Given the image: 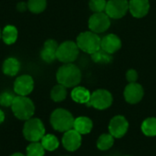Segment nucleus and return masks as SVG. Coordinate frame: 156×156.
<instances>
[{
  "label": "nucleus",
  "mask_w": 156,
  "mask_h": 156,
  "mask_svg": "<svg viewBox=\"0 0 156 156\" xmlns=\"http://www.w3.org/2000/svg\"><path fill=\"white\" fill-rule=\"evenodd\" d=\"M2 38V30L0 29V39Z\"/></svg>",
  "instance_id": "72a5a7b5"
},
{
  "label": "nucleus",
  "mask_w": 156,
  "mask_h": 156,
  "mask_svg": "<svg viewBox=\"0 0 156 156\" xmlns=\"http://www.w3.org/2000/svg\"><path fill=\"white\" fill-rule=\"evenodd\" d=\"M90 95L91 93L90 92V90L81 86L74 87L70 93L71 99L75 102L80 104H87V105L90 100Z\"/></svg>",
  "instance_id": "6ab92c4d"
},
{
  "label": "nucleus",
  "mask_w": 156,
  "mask_h": 156,
  "mask_svg": "<svg viewBox=\"0 0 156 156\" xmlns=\"http://www.w3.org/2000/svg\"><path fill=\"white\" fill-rule=\"evenodd\" d=\"M129 11L128 0H109L107 1L105 13L110 18L119 19L123 17Z\"/></svg>",
  "instance_id": "6e6552de"
},
{
  "label": "nucleus",
  "mask_w": 156,
  "mask_h": 156,
  "mask_svg": "<svg viewBox=\"0 0 156 156\" xmlns=\"http://www.w3.org/2000/svg\"><path fill=\"white\" fill-rule=\"evenodd\" d=\"M112 101L113 98L109 90L104 89H99L91 93L88 106H91L97 110L102 111L110 108L112 104Z\"/></svg>",
  "instance_id": "0eeeda50"
},
{
  "label": "nucleus",
  "mask_w": 156,
  "mask_h": 156,
  "mask_svg": "<svg viewBox=\"0 0 156 156\" xmlns=\"http://www.w3.org/2000/svg\"><path fill=\"white\" fill-rule=\"evenodd\" d=\"M122 48V40L115 34H108L101 38V48L109 54H114Z\"/></svg>",
  "instance_id": "4468645a"
},
{
  "label": "nucleus",
  "mask_w": 156,
  "mask_h": 156,
  "mask_svg": "<svg viewBox=\"0 0 156 156\" xmlns=\"http://www.w3.org/2000/svg\"><path fill=\"white\" fill-rule=\"evenodd\" d=\"M89 28L90 31L99 34L103 33L109 29L111 26V18L104 12L101 13H94L89 18Z\"/></svg>",
  "instance_id": "1a4fd4ad"
},
{
  "label": "nucleus",
  "mask_w": 156,
  "mask_h": 156,
  "mask_svg": "<svg viewBox=\"0 0 156 156\" xmlns=\"http://www.w3.org/2000/svg\"><path fill=\"white\" fill-rule=\"evenodd\" d=\"M46 134V129L42 121L38 118H30L25 122L23 126V135L30 143L40 142Z\"/></svg>",
  "instance_id": "20e7f679"
},
{
  "label": "nucleus",
  "mask_w": 156,
  "mask_h": 156,
  "mask_svg": "<svg viewBox=\"0 0 156 156\" xmlns=\"http://www.w3.org/2000/svg\"><path fill=\"white\" fill-rule=\"evenodd\" d=\"M142 132L145 136L154 137L156 136V118L150 117L145 119L142 123Z\"/></svg>",
  "instance_id": "4be33fe9"
},
{
  "label": "nucleus",
  "mask_w": 156,
  "mask_h": 156,
  "mask_svg": "<svg viewBox=\"0 0 156 156\" xmlns=\"http://www.w3.org/2000/svg\"><path fill=\"white\" fill-rule=\"evenodd\" d=\"M20 68H21L20 61L17 58H13V57L7 58L3 62V65H2L3 73L6 76H9V77L16 76L19 72Z\"/></svg>",
  "instance_id": "a211bd4d"
},
{
  "label": "nucleus",
  "mask_w": 156,
  "mask_h": 156,
  "mask_svg": "<svg viewBox=\"0 0 156 156\" xmlns=\"http://www.w3.org/2000/svg\"><path fill=\"white\" fill-rule=\"evenodd\" d=\"M17 36H18V31L15 26L7 25L2 30V39L6 45L14 44L17 39Z\"/></svg>",
  "instance_id": "aec40b11"
},
{
  "label": "nucleus",
  "mask_w": 156,
  "mask_h": 156,
  "mask_svg": "<svg viewBox=\"0 0 156 156\" xmlns=\"http://www.w3.org/2000/svg\"><path fill=\"white\" fill-rule=\"evenodd\" d=\"M81 142H82L81 134L79 133L74 129L65 132L62 136V141H61L63 147L69 152L77 151L80 147Z\"/></svg>",
  "instance_id": "ddd939ff"
},
{
  "label": "nucleus",
  "mask_w": 156,
  "mask_h": 156,
  "mask_svg": "<svg viewBox=\"0 0 156 156\" xmlns=\"http://www.w3.org/2000/svg\"><path fill=\"white\" fill-rule=\"evenodd\" d=\"M144 95V88L141 84L137 82L129 83L123 91L124 100L130 104H136L140 102Z\"/></svg>",
  "instance_id": "f8f14e48"
},
{
  "label": "nucleus",
  "mask_w": 156,
  "mask_h": 156,
  "mask_svg": "<svg viewBox=\"0 0 156 156\" xmlns=\"http://www.w3.org/2000/svg\"><path fill=\"white\" fill-rule=\"evenodd\" d=\"M5 119V115L4 113V112L2 110H0V124H2L4 122Z\"/></svg>",
  "instance_id": "2f4dec72"
},
{
  "label": "nucleus",
  "mask_w": 156,
  "mask_h": 156,
  "mask_svg": "<svg viewBox=\"0 0 156 156\" xmlns=\"http://www.w3.org/2000/svg\"><path fill=\"white\" fill-rule=\"evenodd\" d=\"M126 80L129 81V83L136 82L138 80V73L135 69H129L126 72Z\"/></svg>",
  "instance_id": "c756f323"
},
{
  "label": "nucleus",
  "mask_w": 156,
  "mask_h": 156,
  "mask_svg": "<svg viewBox=\"0 0 156 156\" xmlns=\"http://www.w3.org/2000/svg\"><path fill=\"white\" fill-rule=\"evenodd\" d=\"M80 48L77 43L68 40L58 45L57 50V59L64 64L72 63L79 56Z\"/></svg>",
  "instance_id": "423d86ee"
},
{
  "label": "nucleus",
  "mask_w": 156,
  "mask_h": 156,
  "mask_svg": "<svg viewBox=\"0 0 156 156\" xmlns=\"http://www.w3.org/2000/svg\"><path fill=\"white\" fill-rule=\"evenodd\" d=\"M17 10L18 11H20V12H23V11H25L26 9H27V3L26 4V3H24V2H21V3H19L18 5H17Z\"/></svg>",
  "instance_id": "7c9ffc66"
},
{
  "label": "nucleus",
  "mask_w": 156,
  "mask_h": 156,
  "mask_svg": "<svg viewBox=\"0 0 156 156\" xmlns=\"http://www.w3.org/2000/svg\"><path fill=\"white\" fill-rule=\"evenodd\" d=\"M56 78L58 84L66 88H74L78 86L81 80V71L72 63L64 64L58 69Z\"/></svg>",
  "instance_id": "f257e3e1"
},
{
  "label": "nucleus",
  "mask_w": 156,
  "mask_h": 156,
  "mask_svg": "<svg viewBox=\"0 0 156 156\" xmlns=\"http://www.w3.org/2000/svg\"><path fill=\"white\" fill-rule=\"evenodd\" d=\"M129 130V122L122 115L114 116L109 123V133L116 139L123 137Z\"/></svg>",
  "instance_id": "9d476101"
},
{
  "label": "nucleus",
  "mask_w": 156,
  "mask_h": 156,
  "mask_svg": "<svg viewBox=\"0 0 156 156\" xmlns=\"http://www.w3.org/2000/svg\"><path fill=\"white\" fill-rule=\"evenodd\" d=\"M91 58L95 63L108 64L112 60V54H109L108 52H106L103 49L100 48L98 51L91 54Z\"/></svg>",
  "instance_id": "a878e982"
},
{
  "label": "nucleus",
  "mask_w": 156,
  "mask_h": 156,
  "mask_svg": "<svg viewBox=\"0 0 156 156\" xmlns=\"http://www.w3.org/2000/svg\"><path fill=\"white\" fill-rule=\"evenodd\" d=\"M46 150L40 142L30 143L26 149V156H44Z\"/></svg>",
  "instance_id": "393cba45"
},
{
  "label": "nucleus",
  "mask_w": 156,
  "mask_h": 156,
  "mask_svg": "<svg viewBox=\"0 0 156 156\" xmlns=\"http://www.w3.org/2000/svg\"><path fill=\"white\" fill-rule=\"evenodd\" d=\"M16 93H13L9 90H5L0 93V105L3 107H11L15 98Z\"/></svg>",
  "instance_id": "cd10ccee"
},
{
  "label": "nucleus",
  "mask_w": 156,
  "mask_h": 156,
  "mask_svg": "<svg viewBox=\"0 0 156 156\" xmlns=\"http://www.w3.org/2000/svg\"><path fill=\"white\" fill-rule=\"evenodd\" d=\"M67 88L61 84H57L54 86L50 91V97L55 102H61L67 98Z\"/></svg>",
  "instance_id": "b1692460"
},
{
  "label": "nucleus",
  "mask_w": 156,
  "mask_h": 156,
  "mask_svg": "<svg viewBox=\"0 0 156 156\" xmlns=\"http://www.w3.org/2000/svg\"><path fill=\"white\" fill-rule=\"evenodd\" d=\"M150 10L149 0H130L129 11L132 16L136 18H142L145 16Z\"/></svg>",
  "instance_id": "2eb2a0df"
},
{
  "label": "nucleus",
  "mask_w": 156,
  "mask_h": 156,
  "mask_svg": "<svg viewBox=\"0 0 156 156\" xmlns=\"http://www.w3.org/2000/svg\"><path fill=\"white\" fill-rule=\"evenodd\" d=\"M44 149L48 152H54L59 146V141L54 134H45L40 141Z\"/></svg>",
  "instance_id": "412c9836"
},
{
  "label": "nucleus",
  "mask_w": 156,
  "mask_h": 156,
  "mask_svg": "<svg viewBox=\"0 0 156 156\" xmlns=\"http://www.w3.org/2000/svg\"><path fill=\"white\" fill-rule=\"evenodd\" d=\"M107 5L106 0H90L89 6L91 11L94 13H101L105 11Z\"/></svg>",
  "instance_id": "c85d7f7f"
},
{
  "label": "nucleus",
  "mask_w": 156,
  "mask_h": 156,
  "mask_svg": "<svg viewBox=\"0 0 156 156\" xmlns=\"http://www.w3.org/2000/svg\"><path fill=\"white\" fill-rule=\"evenodd\" d=\"M58 44L54 39H48L43 46L40 52V58L43 61L47 63H51L57 59V50Z\"/></svg>",
  "instance_id": "dca6fc26"
},
{
  "label": "nucleus",
  "mask_w": 156,
  "mask_h": 156,
  "mask_svg": "<svg viewBox=\"0 0 156 156\" xmlns=\"http://www.w3.org/2000/svg\"><path fill=\"white\" fill-rule=\"evenodd\" d=\"M124 156H131V155H124Z\"/></svg>",
  "instance_id": "c9c22d12"
},
{
  "label": "nucleus",
  "mask_w": 156,
  "mask_h": 156,
  "mask_svg": "<svg viewBox=\"0 0 156 156\" xmlns=\"http://www.w3.org/2000/svg\"><path fill=\"white\" fill-rule=\"evenodd\" d=\"M101 38L92 31L80 33L77 37V45L80 50L88 54H93L101 48Z\"/></svg>",
  "instance_id": "39448f33"
},
{
  "label": "nucleus",
  "mask_w": 156,
  "mask_h": 156,
  "mask_svg": "<svg viewBox=\"0 0 156 156\" xmlns=\"http://www.w3.org/2000/svg\"><path fill=\"white\" fill-rule=\"evenodd\" d=\"M47 7V0H28L27 8L34 14H39L43 12Z\"/></svg>",
  "instance_id": "bb28decb"
},
{
  "label": "nucleus",
  "mask_w": 156,
  "mask_h": 156,
  "mask_svg": "<svg viewBox=\"0 0 156 156\" xmlns=\"http://www.w3.org/2000/svg\"><path fill=\"white\" fill-rule=\"evenodd\" d=\"M62 156H69V155H62Z\"/></svg>",
  "instance_id": "f704fd0d"
},
{
  "label": "nucleus",
  "mask_w": 156,
  "mask_h": 156,
  "mask_svg": "<svg viewBox=\"0 0 156 156\" xmlns=\"http://www.w3.org/2000/svg\"><path fill=\"white\" fill-rule=\"evenodd\" d=\"M11 110L13 114L20 121H27L35 113V104L27 96H16Z\"/></svg>",
  "instance_id": "f03ea898"
},
{
  "label": "nucleus",
  "mask_w": 156,
  "mask_h": 156,
  "mask_svg": "<svg viewBox=\"0 0 156 156\" xmlns=\"http://www.w3.org/2000/svg\"><path fill=\"white\" fill-rule=\"evenodd\" d=\"M93 128V122L91 119L86 116H80L75 119L74 124H73V129L77 131L81 135L88 134L91 132Z\"/></svg>",
  "instance_id": "f3484780"
},
{
  "label": "nucleus",
  "mask_w": 156,
  "mask_h": 156,
  "mask_svg": "<svg viewBox=\"0 0 156 156\" xmlns=\"http://www.w3.org/2000/svg\"><path fill=\"white\" fill-rule=\"evenodd\" d=\"M34 90V80L30 75H21L14 82V92L17 96H27Z\"/></svg>",
  "instance_id": "9b49d317"
},
{
  "label": "nucleus",
  "mask_w": 156,
  "mask_h": 156,
  "mask_svg": "<svg viewBox=\"0 0 156 156\" xmlns=\"http://www.w3.org/2000/svg\"><path fill=\"white\" fill-rule=\"evenodd\" d=\"M75 118L66 109H56L50 115V124L52 128L59 133H65L73 129Z\"/></svg>",
  "instance_id": "7ed1b4c3"
},
{
  "label": "nucleus",
  "mask_w": 156,
  "mask_h": 156,
  "mask_svg": "<svg viewBox=\"0 0 156 156\" xmlns=\"http://www.w3.org/2000/svg\"><path fill=\"white\" fill-rule=\"evenodd\" d=\"M114 137L109 133H102L97 140V147L101 151H107L114 144Z\"/></svg>",
  "instance_id": "5701e85b"
},
{
  "label": "nucleus",
  "mask_w": 156,
  "mask_h": 156,
  "mask_svg": "<svg viewBox=\"0 0 156 156\" xmlns=\"http://www.w3.org/2000/svg\"><path fill=\"white\" fill-rule=\"evenodd\" d=\"M10 156H26V155H25V154H21V153H15V154H11Z\"/></svg>",
  "instance_id": "473e14b6"
}]
</instances>
